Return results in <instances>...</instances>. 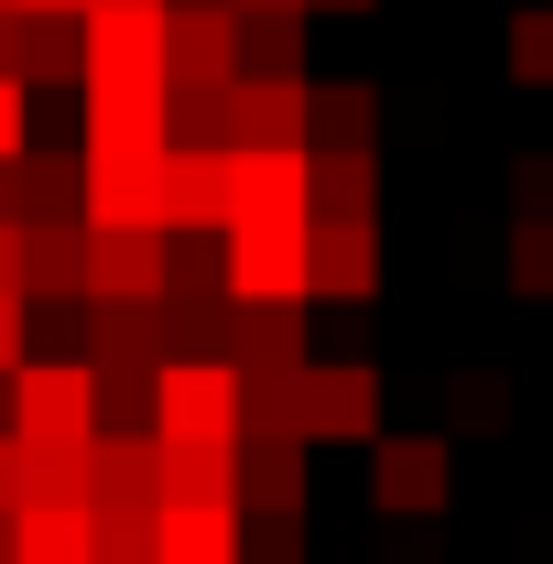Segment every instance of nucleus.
Returning <instances> with one entry per match:
<instances>
[{
    "label": "nucleus",
    "mask_w": 553,
    "mask_h": 564,
    "mask_svg": "<svg viewBox=\"0 0 553 564\" xmlns=\"http://www.w3.org/2000/svg\"><path fill=\"white\" fill-rule=\"evenodd\" d=\"M87 131L163 141V11H87Z\"/></svg>",
    "instance_id": "f257e3e1"
},
{
    "label": "nucleus",
    "mask_w": 553,
    "mask_h": 564,
    "mask_svg": "<svg viewBox=\"0 0 553 564\" xmlns=\"http://www.w3.org/2000/svg\"><path fill=\"white\" fill-rule=\"evenodd\" d=\"M76 174H87V228H163V141L87 131Z\"/></svg>",
    "instance_id": "f03ea898"
},
{
    "label": "nucleus",
    "mask_w": 553,
    "mask_h": 564,
    "mask_svg": "<svg viewBox=\"0 0 553 564\" xmlns=\"http://www.w3.org/2000/svg\"><path fill=\"white\" fill-rule=\"evenodd\" d=\"M152 445H239V369L228 358H163L152 369Z\"/></svg>",
    "instance_id": "7ed1b4c3"
},
{
    "label": "nucleus",
    "mask_w": 553,
    "mask_h": 564,
    "mask_svg": "<svg viewBox=\"0 0 553 564\" xmlns=\"http://www.w3.org/2000/svg\"><path fill=\"white\" fill-rule=\"evenodd\" d=\"M11 445H98L87 358H22L11 369Z\"/></svg>",
    "instance_id": "20e7f679"
},
{
    "label": "nucleus",
    "mask_w": 553,
    "mask_h": 564,
    "mask_svg": "<svg viewBox=\"0 0 553 564\" xmlns=\"http://www.w3.org/2000/svg\"><path fill=\"white\" fill-rule=\"evenodd\" d=\"M369 499L402 510V521H434L456 499V456L445 434H369Z\"/></svg>",
    "instance_id": "39448f33"
},
{
    "label": "nucleus",
    "mask_w": 553,
    "mask_h": 564,
    "mask_svg": "<svg viewBox=\"0 0 553 564\" xmlns=\"http://www.w3.org/2000/svg\"><path fill=\"white\" fill-rule=\"evenodd\" d=\"M217 272H228V304H304V228H228L217 239Z\"/></svg>",
    "instance_id": "423d86ee"
},
{
    "label": "nucleus",
    "mask_w": 553,
    "mask_h": 564,
    "mask_svg": "<svg viewBox=\"0 0 553 564\" xmlns=\"http://www.w3.org/2000/svg\"><path fill=\"white\" fill-rule=\"evenodd\" d=\"M369 434H380V369L304 358V445H369Z\"/></svg>",
    "instance_id": "0eeeda50"
},
{
    "label": "nucleus",
    "mask_w": 553,
    "mask_h": 564,
    "mask_svg": "<svg viewBox=\"0 0 553 564\" xmlns=\"http://www.w3.org/2000/svg\"><path fill=\"white\" fill-rule=\"evenodd\" d=\"M228 76H239V11L174 0L163 11V87H228Z\"/></svg>",
    "instance_id": "6e6552de"
},
{
    "label": "nucleus",
    "mask_w": 553,
    "mask_h": 564,
    "mask_svg": "<svg viewBox=\"0 0 553 564\" xmlns=\"http://www.w3.org/2000/svg\"><path fill=\"white\" fill-rule=\"evenodd\" d=\"M228 152H304V76H228Z\"/></svg>",
    "instance_id": "1a4fd4ad"
},
{
    "label": "nucleus",
    "mask_w": 553,
    "mask_h": 564,
    "mask_svg": "<svg viewBox=\"0 0 553 564\" xmlns=\"http://www.w3.org/2000/svg\"><path fill=\"white\" fill-rule=\"evenodd\" d=\"M163 239H228V152L163 141Z\"/></svg>",
    "instance_id": "9d476101"
},
{
    "label": "nucleus",
    "mask_w": 553,
    "mask_h": 564,
    "mask_svg": "<svg viewBox=\"0 0 553 564\" xmlns=\"http://www.w3.org/2000/svg\"><path fill=\"white\" fill-rule=\"evenodd\" d=\"M22 304H87V217H22Z\"/></svg>",
    "instance_id": "9b49d317"
},
{
    "label": "nucleus",
    "mask_w": 553,
    "mask_h": 564,
    "mask_svg": "<svg viewBox=\"0 0 553 564\" xmlns=\"http://www.w3.org/2000/svg\"><path fill=\"white\" fill-rule=\"evenodd\" d=\"M163 293V228H87V304H152Z\"/></svg>",
    "instance_id": "f8f14e48"
},
{
    "label": "nucleus",
    "mask_w": 553,
    "mask_h": 564,
    "mask_svg": "<svg viewBox=\"0 0 553 564\" xmlns=\"http://www.w3.org/2000/svg\"><path fill=\"white\" fill-rule=\"evenodd\" d=\"M380 293V228H304V304H369Z\"/></svg>",
    "instance_id": "ddd939ff"
},
{
    "label": "nucleus",
    "mask_w": 553,
    "mask_h": 564,
    "mask_svg": "<svg viewBox=\"0 0 553 564\" xmlns=\"http://www.w3.org/2000/svg\"><path fill=\"white\" fill-rule=\"evenodd\" d=\"M304 228V152H228V228Z\"/></svg>",
    "instance_id": "4468645a"
},
{
    "label": "nucleus",
    "mask_w": 553,
    "mask_h": 564,
    "mask_svg": "<svg viewBox=\"0 0 553 564\" xmlns=\"http://www.w3.org/2000/svg\"><path fill=\"white\" fill-rule=\"evenodd\" d=\"M380 217V163L369 152H304V228H369Z\"/></svg>",
    "instance_id": "2eb2a0df"
},
{
    "label": "nucleus",
    "mask_w": 553,
    "mask_h": 564,
    "mask_svg": "<svg viewBox=\"0 0 553 564\" xmlns=\"http://www.w3.org/2000/svg\"><path fill=\"white\" fill-rule=\"evenodd\" d=\"M76 337L87 369H163V293L152 304H76Z\"/></svg>",
    "instance_id": "dca6fc26"
},
{
    "label": "nucleus",
    "mask_w": 553,
    "mask_h": 564,
    "mask_svg": "<svg viewBox=\"0 0 553 564\" xmlns=\"http://www.w3.org/2000/svg\"><path fill=\"white\" fill-rule=\"evenodd\" d=\"M163 510H239V445H152Z\"/></svg>",
    "instance_id": "f3484780"
},
{
    "label": "nucleus",
    "mask_w": 553,
    "mask_h": 564,
    "mask_svg": "<svg viewBox=\"0 0 553 564\" xmlns=\"http://www.w3.org/2000/svg\"><path fill=\"white\" fill-rule=\"evenodd\" d=\"M369 141H380V87H358V76L315 87L304 76V152H369Z\"/></svg>",
    "instance_id": "a211bd4d"
},
{
    "label": "nucleus",
    "mask_w": 553,
    "mask_h": 564,
    "mask_svg": "<svg viewBox=\"0 0 553 564\" xmlns=\"http://www.w3.org/2000/svg\"><path fill=\"white\" fill-rule=\"evenodd\" d=\"M315 304H228V369H304Z\"/></svg>",
    "instance_id": "6ab92c4d"
},
{
    "label": "nucleus",
    "mask_w": 553,
    "mask_h": 564,
    "mask_svg": "<svg viewBox=\"0 0 553 564\" xmlns=\"http://www.w3.org/2000/svg\"><path fill=\"white\" fill-rule=\"evenodd\" d=\"M239 510H304V445L293 434H239Z\"/></svg>",
    "instance_id": "aec40b11"
},
{
    "label": "nucleus",
    "mask_w": 553,
    "mask_h": 564,
    "mask_svg": "<svg viewBox=\"0 0 553 564\" xmlns=\"http://www.w3.org/2000/svg\"><path fill=\"white\" fill-rule=\"evenodd\" d=\"M11 564H98V532H87V510L22 499V510H11Z\"/></svg>",
    "instance_id": "412c9836"
},
{
    "label": "nucleus",
    "mask_w": 553,
    "mask_h": 564,
    "mask_svg": "<svg viewBox=\"0 0 553 564\" xmlns=\"http://www.w3.org/2000/svg\"><path fill=\"white\" fill-rule=\"evenodd\" d=\"M152 564H239V510H152Z\"/></svg>",
    "instance_id": "4be33fe9"
},
{
    "label": "nucleus",
    "mask_w": 553,
    "mask_h": 564,
    "mask_svg": "<svg viewBox=\"0 0 553 564\" xmlns=\"http://www.w3.org/2000/svg\"><path fill=\"white\" fill-rule=\"evenodd\" d=\"M22 217H87V174H76L66 141H33L22 152Z\"/></svg>",
    "instance_id": "5701e85b"
},
{
    "label": "nucleus",
    "mask_w": 553,
    "mask_h": 564,
    "mask_svg": "<svg viewBox=\"0 0 553 564\" xmlns=\"http://www.w3.org/2000/svg\"><path fill=\"white\" fill-rule=\"evenodd\" d=\"M239 434H293L304 445V369H239Z\"/></svg>",
    "instance_id": "b1692460"
},
{
    "label": "nucleus",
    "mask_w": 553,
    "mask_h": 564,
    "mask_svg": "<svg viewBox=\"0 0 553 564\" xmlns=\"http://www.w3.org/2000/svg\"><path fill=\"white\" fill-rule=\"evenodd\" d=\"M239 76H304V11H250L239 22Z\"/></svg>",
    "instance_id": "393cba45"
},
{
    "label": "nucleus",
    "mask_w": 553,
    "mask_h": 564,
    "mask_svg": "<svg viewBox=\"0 0 553 564\" xmlns=\"http://www.w3.org/2000/svg\"><path fill=\"white\" fill-rule=\"evenodd\" d=\"M87 76V22H22V87H76Z\"/></svg>",
    "instance_id": "a878e982"
},
{
    "label": "nucleus",
    "mask_w": 553,
    "mask_h": 564,
    "mask_svg": "<svg viewBox=\"0 0 553 564\" xmlns=\"http://www.w3.org/2000/svg\"><path fill=\"white\" fill-rule=\"evenodd\" d=\"M163 141L174 152H228V87H163Z\"/></svg>",
    "instance_id": "bb28decb"
},
{
    "label": "nucleus",
    "mask_w": 553,
    "mask_h": 564,
    "mask_svg": "<svg viewBox=\"0 0 553 564\" xmlns=\"http://www.w3.org/2000/svg\"><path fill=\"white\" fill-rule=\"evenodd\" d=\"M98 434H152V369H87Z\"/></svg>",
    "instance_id": "cd10ccee"
},
{
    "label": "nucleus",
    "mask_w": 553,
    "mask_h": 564,
    "mask_svg": "<svg viewBox=\"0 0 553 564\" xmlns=\"http://www.w3.org/2000/svg\"><path fill=\"white\" fill-rule=\"evenodd\" d=\"M22 499L87 510V445H22Z\"/></svg>",
    "instance_id": "c85d7f7f"
},
{
    "label": "nucleus",
    "mask_w": 553,
    "mask_h": 564,
    "mask_svg": "<svg viewBox=\"0 0 553 564\" xmlns=\"http://www.w3.org/2000/svg\"><path fill=\"white\" fill-rule=\"evenodd\" d=\"M445 413L467 423V434H499V423H510V380H499V369H456V380H445Z\"/></svg>",
    "instance_id": "c756f323"
},
{
    "label": "nucleus",
    "mask_w": 553,
    "mask_h": 564,
    "mask_svg": "<svg viewBox=\"0 0 553 564\" xmlns=\"http://www.w3.org/2000/svg\"><path fill=\"white\" fill-rule=\"evenodd\" d=\"M239 564H304V510H239Z\"/></svg>",
    "instance_id": "7c9ffc66"
},
{
    "label": "nucleus",
    "mask_w": 553,
    "mask_h": 564,
    "mask_svg": "<svg viewBox=\"0 0 553 564\" xmlns=\"http://www.w3.org/2000/svg\"><path fill=\"white\" fill-rule=\"evenodd\" d=\"M510 293L553 304V217H510Z\"/></svg>",
    "instance_id": "2f4dec72"
},
{
    "label": "nucleus",
    "mask_w": 553,
    "mask_h": 564,
    "mask_svg": "<svg viewBox=\"0 0 553 564\" xmlns=\"http://www.w3.org/2000/svg\"><path fill=\"white\" fill-rule=\"evenodd\" d=\"M510 76H521V87H553V0L510 11Z\"/></svg>",
    "instance_id": "473e14b6"
},
{
    "label": "nucleus",
    "mask_w": 553,
    "mask_h": 564,
    "mask_svg": "<svg viewBox=\"0 0 553 564\" xmlns=\"http://www.w3.org/2000/svg\"><path fill=\"white\" fill-rule=\"evenodd\" d=\"M510 217H553V152H521L510 163Z\"/></svg>",
    "instance_id": "72a5a7b5"
},
{
    "label": "nucleus",
    "mask_w": 553,
    "mask_h": 564,
    "mask_svg": "<svg viewBox=\"0 0 553 564\" xmlns=\"http://www.w3.org/2000/svg\"><path fill=\"white\" fill-rule=\"evenodd\" d=\"M22 152H33V87L0 76V163H22Z\"/></svg>",
    "instance_id": "f704fd0d"
},
{
    "label": "nucleus",
    "mask_w": 553,
    "mask_h": 564,
    "mask_svg": "<svg viewBox=\"0 0 553 564\" xmlns=\"http://www.w3.org/2000/svg\"><path fill=\"white\" fill-rule=\"evenodd\" d=\"M33 358V304H0V380Z\"/></svg>",
    "instance_id": "c9c22d12"
},
{
    "label": "nucleus",
    "mask_w": 553,
    "mask_h": 564,
    "mask_svg": "<svg viewBox=\"0 0 553 564\" xmlns=\"http://www.w3.org/2000/svg\"><path fill=\"white\" fill-rule=\"evenodd\" d=\"M11 510H22V445L0 434V521H11Z\"/></svg>",
    "instance_id": "e433bc0d"
},
{
    "label": "nucleus",
    "mask_w": 553,
    "mask_h": 564,
    "mask_svg": "<svg viewBox=\"0 0 553 564\" xmlns=\"http://www.w3.org/2000/svg\"><path fill=\"white\" fill-rule=\"evenodd\" d=\"M0 304H22V228H0Z\"/></svg>",
    "instance_id": "4c0bfd02"
},
{
    "label": "nucleus",
    "mask_w": 553,
    "mask_h": 564,
    "mask_svg": "<svg viewBox=\"0 0 553 564\" xmlns=\"http://www.w3.org/2000/svg\"><path fill=\"white\" fill-rule=\"evenodd\" d=\"M0 228H22V163H0Z\"/></svg>",
    "instance_id": "58836bf2"
},
{
    "label": "nucleus",
    "mask_w": 553,
    "mask_h": 564,
    "mask_svg": "<svg viewBox=\"0 0 553 564\" xmlns=\"http://www.w3.org/2000/svg\"><path fill=\"white\" fill-rule=\"evenodd\" d=\"M22 22H87V0H22Z\"/></svg>",
    "instance_id": "ea45409f"
},
{
    "label": "nucleus",
    "mask_w": 553,
    "mask_h": 564,
    "mask_svg": "<svg viewBox=\"0 0 553 564\" xmlns=\"http://www.w3.org/2000/svg\"><path fill=\"white\" fill-rule=\"evenodd\" d=\"M0 76H22V11H0Z\"/></svg>",
    "instance_id": "a19ab883"
},
{
    "label": "nucleus",
    "mask_w": 553,
    "mask_h": 564,
    "mask_svg": "<svg viewBox=\"0 0 553 564\" xmlns=\"http://www.w3.org/2000/svg\"><path fill=\"white\" fill-rule=\"evenodd\" d=\"M228 11H239V22H250V11H304V0H228Z\"/></svg>",
    "instance_id": "79ce46f5"
},
{
    "label": "nucleus",
    "mask_w": 553,
    "mask_h": 564,
    "mask_svg": "<svg viewBox=\"0 0 553 564\" xmlns=\"http://www.w3.org/2000/svg\"><path fill=\"white\" fill-rule=\"evenodd\" d=\"M87 11H163V0H87Z\"/></svg>",
    "instance_id": "37998d69"
},
{
    "label": "nucleus",
    "mask_w": 553,
    "mask_h": 564,
    "mask_svg": "<svg viewBox=\"0 0 553 564\" xmlns=\"http://www.w3.org/2000/svg\"><path fill=\"white\" fill-rule=\"evenodd\" d=\"M304 11H369V0H304Z\"/></svg>",
    "instance_id": "c03bdc74"
},
{
    "label": "nucleus",
    "mask_w": 553,
    "mask_h": 564,
    "mask_svg": "<svg viewBox=\"0 0 553 564\" xmlns=\"http://www.w3.org/2000/svg\"><path fill=\"white\" fill-rule=\"evenodd\" d=\"M0 434H11V380H0Z\"/></svg>",
    "instance_id": "a18cd8bd"
},
{
    "label": "nucleus",
    "mask_w": 553,
    "mask_h": 564,
    "mask_svg": "<svg viewBox=\"0 0 553 564\" xmlns=\"http://www.w3.org/2000/svg\"><path fill=\"white\" fill-rule=\"evenodd\" d=\"M0 564H11V521H0Z\"/></svg>",
    "instance_id": "49530a36"
},
{
    "label": "nucleus",
    "mask_w": 553,
    "mask_h": 564,
    "mask_svg": "<svg viewBox=\"0 0 553 564\" xmlns=\"http://www.w3.org/2000/svg\"><path fill=\"white\" fill-rule=\"evenodd\" d=\"M0 11H22V0H0Z\"/></svg>",
    "instance_id": "de8ad7c7"
}]
</instances>
